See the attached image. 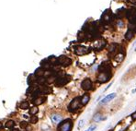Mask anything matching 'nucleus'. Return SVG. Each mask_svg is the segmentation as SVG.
<instances>
[{"label": "nucleus", "instance_id": "obj_1", "mask_svg": "<svg viewBox=\"0 0 136 131\" xmlns=\"http://www.w3.org/2000/svg\"><path fill=\"white\" fill-rule=\"evenodd\" d=\"M70 80H71L70 76L65 75L64 73H59L57 75V78H56L55 85L57 87H63L65 84H67Z\"/></svg>", "mask_w": 136, "mask_h": 131}, {"label": "nucleus", "instance_id": "obj_2", "mask_svg": "<svg viewBox=\"0 0 136 131\" xmlns=\"http://www.w3.org/2000/svg\"><path fill=\"white\" fill-rule=\"evenodd\" d=\"M80 104H81V97H75L74 99H73L72 102H70V104L68 105V111L71 113H74L75 111H77L79 107H80Z\"/></svg>", "mask_w": 136, "mask_h": 131}, {"label": "nucleus", "instance_id": "obj_3", "mask_svg": "<svg viewBox=\"0 0 136 131\" xmlns=\"http://www.w3.org/2000/svg\"><path fill=\"white\" fill-rule=\"evenodd\" d=\"M73 127V122L71 119H66L61 123L58 127V131H71Z\"/></svg>", "mask_w": 136, "mask_h": 131}, {"label": "nucleus", "instance_id": "obj_4", "mask_svg": "<svg viewBox=\"0 0 136 131\" xmlns=\"http://www.w3.org/2000/svg\"><path fill=\"white\" fill-rule=\"evenodd\" d=\"M127 18L131 23H136V8H131L127 12Z\"/></svg>", "mask_w": 136, "mask_h": 131}, {"label": "nucleus", "instance_id": "obj_5", "mask_svg": "<svg viewBox=\"0 0 136 131\" xmlns=\"http://www.w3.org/2000/svg\"><path fill=\"white\" fill-rule=\"evenodd\" d=\"M74 53H75L77 56H84V54H88L89 50H88V48L86 47V46L77 45L74 47Z\"/></svg>", "mask_w": 136, "mask_h": 131}, {"label": "nucleus", "instance_id": "obj_6", "mask_svg": "<svg viewBox=\"0 0 136 131\" xmlns=\"http://www.w3.org/2000/svg\"><path fill=\"white\" fill-rule=\"evenodd\" d=\"M71 63H72V60L65 56H61L58 57V64H60L61 66L68 67V66H70L71 65Z\"/></svg>", "mask_w": 136, "mask_h": 131}, {"label": "nucleus", "instance_id": "obj_7", "mask_svg": "<svg viewBox=\"0 0 136 131\" xmlns=\"http://www.w3.org/2000/svg\"><path fill=\"white\" fill-rule=\"evenodd\" d=\"M111 78V72H104V73H100L97 77V80L101 83H104L106 81H108L109 79Z\"/></svg>", "mask_w": 136, "mask_h": 131}, {"label": "nucleus", "instance_id": "obj_8", "mask_svg": "<svg viewBox=\"0 0 136 131\" xmlns=\"http://www.w3.org/2000/svg\"><path fill=\"white\" fill-rule=\"evenodd\" d=\"M106 45V41L103 39H99L97 40V42L94 43V44H93V48L95 49V50H101V49H103L104 47H105Z\"/></svg>", "mask_w": 136, "mask_h": 131}, {"label": "nucleus", "instance_id": "obj_9", "mask_svg": "<svg viewBox=\"0 0 136 131\" xmlns=\"http://www.w3.org/2000/svg\"><path fill=\"white\" fill-rule=\"evenodd\" d=\"M92 81L90 80L89 79H86L82 81V83H81V87H82L83 89L85 91H89V89H92Z\"/></svg>", "mask_w": 136, "mask_h": 131}, {"label": "nucleus", "instance_id": "obj_10", "mask_svg": "<svg viewBox=\"0 0 136 131\" xmlns=\"http://www.w3.org/2000/svg\"><path fill=\"white\" fill-rule=\"evenodd\" d=\"M45 101H46V97H44V96H38V97L33 98L32 104H34V105H41V104H43Z\"/></svg>", "mask_w": 136, "mask_h": 131}, {"label": "nucleus", "instance_id": "obj_11", "mask_svg": "<svg viewBox=\"0 0 136 131\" xmlns=\"http://www.w3.org/2000/svg\"><path fill=\"white\" fill-rule=\"evenodd\" d=\"M116 96H117V94H116V93H110V94H109V95H107L105 98H104L103 100L101 101L100 104H108L109 102H110L111 100H113V99L116 97Z\"/></svg>", "mask_w": 136, "mask_h": 131}, {"label": "nucleus", "instance_id": "obj_12", "mask_svg": "<svg viewBox=\"0 0 136 131\" xmlns=\"http://www.w3.org/2000/svg\"><path fill=\"white\" fill-rule=\"evenodd\" d=\"M39 89H40V92H41V94H50V93H52V89H51V88L48 87V86H45V85L41 86Z\"/></svg>", "mask_w": 136, "mask_h": 131}, {"label": "nucleus", "instance_id": "obj_13", "mask_svg": "<svg viewBox=\"0 0 136 131\" xmlns=\"http://www.w3.org/2000/svg\"><path fill=\"white\" fill-rule=\"evenodd\" d=\"M89 99H90V96L88 94H84V95L81 97V104L83 105H86V104H88Z\"/></svg>", "mask_w": 136, "mask_h": 131}, {"label": "nucleus", "instance_id": "obj_14", "mask_svg": "<svg viewBox=\"0 0 136 131\" xmlns=\"http://www.w3.org/2000/svg\"><path fill=\"white\" fill-rule=\"evenodd\" d=\"M52 122H54V123H59L62 121V116L59 115V114H54L52 116Z\"/></svg>", "mask_w": 136, "mask_h": 131}, {"label": "nucleus", "instance_id": "obj_15", "mask_svg": "<svg viewBox=\"0 0 136 131\" xmlns=\"http://www.w3.org/2000/svg\"><path fill=\"white\" fill-rule=\"evenodd\" d=\"M29 102H27V101H23V102H21L20 108L22 109V110H26V109H29Z\"/></svg>", "mask_w": 136, "mask_h": 131}, {"label": "nucleus", "instance_id": "obj_16", "mask_svg": "<svg viewBox=\"0 0 136 131\" xmlns=\"http://www.w3.org/2000/svg\"><path fill=\"white\" fill-rule=\"evenodd\" d=\"M14 126H15V122L13 120L6 121V128L11 129V128H13V127H14Z\"/></svg>", "mask_w": 136, "mask_h": 131}, {"label": "nucleus", "instance_id": "obj_17", "mask_svg": "<svg viewBox=\"0 0 136 131\" xmlns=\"http://www.w3.org/2000/svg\"><path fill=\"white\" fill-rule=\"evenodd\" d=\"M133 35H134V31H132V30H129V31H127V33H126L125 38L127 40H131L132 37H133Z\"/></svg>", "mask_w": 136, "mask_h": 131}, {"label": "nucleus", "instance_id": "obj_18", "mask_svg": "<svg viewBox=\"0 0 136 131\" xmlns=\"http://www.w3.org/2000/svg\"><path fill=\"white\" fill-rule=\"evenodd\" d=\"M35 82V75H31L28 78V84L29 85H32Z\"/></svg>", "mask_w": 136, "mask_h": 131}, {"label": "nucleus", "instance_id": "obj_19", "mask_svg": "<svg viewBox=\"0 0 136 131\" xmlns=\"http://www.w3.org/2000/svg\"><path fill=\"white\" fill-rule=\"evenodd\" d=\"M104 119H106L105 117H102V115L101 114H96L95 116L93 117V120L94 121H96V122H99V121H102V120H104Z\"/></svg>", "mask_w": 136, "mask_h": 131}, {"label": "nucleus", "instance_id": "obj_20", "mask_svg": "<svg viewBox=\"0 0 136 131\" xmlns=\"http://www.w3.org/2000/svg\"><path fill=\"white\" fill-rule=\"evenodd\" d=\"M123 57H124L123 54H119L118 56H116L115 57H114V60H115V61H118V62H122V61L123 60Z\"/></svg>", "mask_w": 136, "mask_h": 131}, {"label": "nucleus", "instance_id": "obj_21", "mask_svg": "<svg viewBox=\"0 0 136 131\" xmlns=\"http://www.w3.org/2000/svg\"><path fill=\"white\" fill-rule=\"evenodd\" d=\"M19 126H20V127L22 129H26L28 127V126H29V124H28V122H26V121H22V122H20Z\"/></svg>", "mask_w": 136, "mask_h": 131}, {"label": "nucleus", "instance_id": "obj_22", "mask_svg": "<svg viewBox=\"0 0 136 131\" xmlns=\"http://www.w3.org/2000/svg\"><path fill=\"white\" fill-rule=\"evenodd\" d=\"M38 108L37 107H32V108L29 109V114H32V115H34V114H36L38 113Z\"/></svg>", "mask_w": 136, "mask_h": 131}, {"label": "nucleus", "instance_id": "obj_23", "mask_svg": "<svg viewBox=\"0 0 136 131\" xmlns=\"http://www.w3.org/2000/svg\"><path fill=\"white\" fill-rule=\"evenodd\" d=\"M29 122H31V124H36V123L38 122V117L35 116V115H33V116H31V119H29Z\"/></svg>", "mask_w": 136, "mask_h": 131}, {"label": "nucleus", "instance_id": "obj_24", "mask_svg": "<svg viewBox=\"0 0 136 131\" xmlns=\"http://www.w3.org/2000/svg\"><path fill=\"white\" fill-rule=\"evenodd\" d=\"M84 123H85V120H83V119H81V120L79 121V123H78V128H81V127L84 126Z\"/></svg>", "mask_w": 136, "mask_h": 131}, {"label": "nucleus", "instance_id": "obj_25", "mask_svg": "<svg viewBox=\"0 0 136 131\" xmlns=\"http://www.w3.org/2000/svg\"><path fill=\"white\" fill-rule=\"evenodd\" d=\"M96 128H97V126H96V125H94V126H91V127H89V128L87 129V131H94Z\"/></svg>", "mask_w": 136, "mask_h": 131}, {"label": "nucleus", "instance_id": "obj_26", "mask_svg": "<svg viewBox=\"0 0 136 131\" xmlns=\"http://www.w3.org/2000/svg\"><path fill=\"white\" fill-rule=\"evenodd\" d=\"M123 25H124V24H123V22H122V20H118V26H119V27L122 28V27H123Z\"/></svg>", "mask_w": 136, "mask_h": 131}, {"label": "nucleus", "instance_id": "obj_27", "mask_svg": "<svg viewBox=\"0 0 136 131\" xmlns=\"http://www.w3.org/2000/svg\"><path fill=\"white\" fill-rule=\"evenodd\" d=\"M132 119H133V120H135V119H136V112L133 113V114H132Z\"/></svg>", "mask_w": 136, "mask_h": 131}, {"label": "nucleus", "instance_id": "obj_28", "mask_svg": "<svg viewBox=\"0 0 136 131\" xmlns=\"http://www.w3.org/2000/svg\"><path fill=\"white\" fill-rule=\"evenodd\" d=\"M131 3H132V4H136V0H129Z\"/></svg>", "mask_w": 136, "mask_h": 131}, {"label": "nucleus", "instance_id": "obj_29", "mask_svg": "<svg viewBox=\"0 0 136 131\" xmlns=\"http://www.w3.org/2000/svg\"><path fill=\"white\" fill-rule=\"evenodd\" d=\"M2 127H3V125H2V123H1V122H0V129H1V128H2Z\"/></svg>", "mask_w": 136, "mask_h": 131}, {"label": "nucleus", "instance_id": "obj_30", "mask_svg": "<svg viewBox=\"0 0 136 131\" xmlns=\"http://www.w3.org/2000/svg\"><path fill=\"white\" fill-rule=\"evenodd\" d=\"M134 92H136V89H133V91H132V93H134Z\"/></svg>", "mask_w": 136, "mask_h": 131}, {"label": "nucleus", "instance_id": "obj_31", "mask_svg": "<svg viewBox=\"0 0 136 131\" xmlns=\"http://www.w3.org/2000/svg\"><path fill=\"white\" fill-rule=\"evenodd\" d=\"M12 131H19V130H17V129H15V130H12Z\"/></svg>", "mask_w": 136, "mask_h": 131}, {"label": "nucleus", "instance_id": "obj_32", "mask_svg": "<svg viewBox=\"0 0 136 131\" xmlns=\"http://www.w3.org/2000/svg\"><path fill=\"white\" fill-rule=\"evenodd\" d=\"M135 52H136V47H135Z\"/></svg>", "mask_w": 136, "mask_h": 131}]
</instances>
